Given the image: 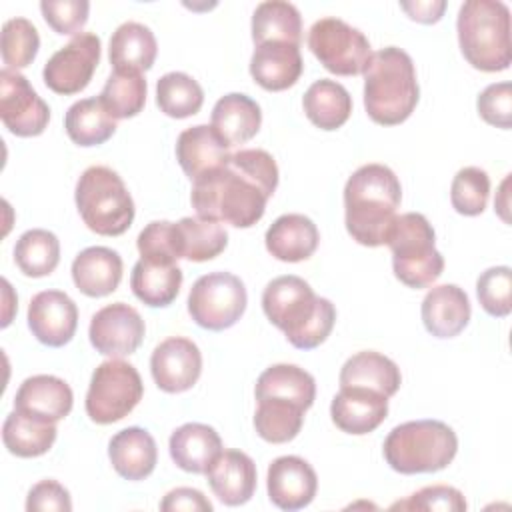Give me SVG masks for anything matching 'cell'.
Returning <instances> with one entry per match:
<instances>
[{"mask_svg":"<svg viewBox=\"0 0 512 512\" xmlns=\"http://www.w3.org/2000/svg\"><path fill=\"white\" fill-rule=\"evenodd\" d=\"M278 186V166L260 148L238 150L230 160L192 180L190 202L204 220L226 222L236 228L254 226Z\"/></svg>","mask_w":512,"mask_h":512,"instance_id":"cell-1","label":"cell"},{"mask_svg":"<svg viewBox=\"0 0 512 512\" xmlns=\"http://www.w3.org/2000/svg\"><path fill=\"white\" fill-rule=\"evenodd\" d=\"M400 200V180L388 166H360L344 186V222L352 240L370 248L386 244Z\"/></svg>","mask_w":512,"mask_h":512,"instance_id":"cell-2","label":"cell"},{"mask_svg":"<svg viewBox=\"0 0 512 512\" xmlns=\"http://www.w3.org/2000/svg\"><path fill=\"white\" fill-rule=\"evenodd\" d=\"M262 310L298 350L320 346L336 322L334 304L328 298L316 296L306 280L292 274L278 276L266 284Z\"/></svg>","mask_w":512,"mask_h":512,"instance_id":"cell-3","label":"cell"},{"mask_svg":"<svg viewBox=\"0 0 512 512\" xmlns=\"http://www.w3.org/2000/svg\"><path fill=\"white\" fill-rule=\"evenodd\" d=\"M420 98L414 62L396 46L372 54L364 70V108L382 126H396L410 118Z\"/></svg>","mask_w":512,"mask_h":512,"instance_id":"cell-4","label":"cell"},{"mask_svg":"<svg viewBox=\"0 0 512 512\" xmlns=\"http://www.w3.org/2000/svg\"><path fill=\"white\" fill-rule=\"evenodd\" d=\"M458 44L468 64L502 72L512 62L510 10L500 0H468L458 10Z\"/></svg>","mask_w":512,"mask_h":512,"instance_id":"cell-5","label":"cell"},{"mask_svg":"<svg viewBox=\"0 0 512 512\" xmlns=\"http://www.w3.org/2000/svg\"><path fill=\"white\" fill-rule=\"evenodd\" d=\"M382 452L388 466L400 474H428L454 460L458 438L440 420H412L390 430Z\"/></svg>","mask_w":512,"mask_h":512,"instance_id":"cell-6","label":"cell"},{"mask_svg":"<svg viewBox=\"0 0 512 512\" xmlns=\"http://www.w3.org/2000/svg\"><path fill=\"white\" fill-rule=\"evenodd\" d=\"M74 198L84 224L100 236H120L134 220V200L108 166L86 168L76 182Z\"/></svg>","mask_w":512,"mask_h":512,"instance_id":"cell-7","label":"cell"},{"mask_svg":"<svg viewBox=\"0 0 512 512\" xmlns=\"http://www.w3.org/2000/svg\"><path fill=\"white\" fill-rule=\"evenodd\" d=\"M434 242V228L424 214L406 212L396 216L386 246L392 252L394 276L408 288H428L440 278L444 258Z\"/></svg>","mask_w":512,"mask_h":512,"instance_id":"cell-8","label":"cell"},{"mask_svg":"<svg viewBox=\"0 0 512 512\" xmlns=\"http://www.w3.org/2000/svg\"><path fill=\"white\" fill-rule=\"evenodd\" d=\"M142 394L144 384L132 364L120 358L106 360L90 378L86 392V414L96 424L118 422L136 408Z\"/></svg>","mask_w":512,"mask_h":512,"instance_id":"cell-9","label":"cell"},{"mask_svg":"<svg viewBox=\"0 0 512 512\" xmlns=\"http://www.w3.org/2000/svg\"><path fill=\"white\" fill-rule=\"evenodd\" d=\"M248 294L242 280L230 272H210L200 276L188 294L192 320L212 332L234 326L244 314Z\"/></svg>","mask_w":512,"mask_h":512,"instance_id":"cell-10","label":"cell"},{"mask_svg":"<svg viewBox=\"0 0 512 512\" xmlns=\"http://www.w3.org/2000/svg\"><path fill=\"white\" fill-rule=\"evenodd\" d=\"M308 48L336 76L364 74L372 58L368 38L340 18H320L308 32Z\"/></svg>","mask_w":512,"mask_h":512,"instance_id":"cell-11","label":"cell"},{"mask_svg":"<svg viewBox=\"0 0 512 512\" xmlns=\"http://www.w3.org/2000/svg\"><path fill=\"white\" fill-rule=\"evenodd\" d=\"M100 62V38L92 32H80L66 46L56 50L42 70L44 84L62 96L84 90Z\"/></svg>","mask_w":512,"mask_h":512,"instance_id":"cell-12","label":"cell"},{"mask_svg":"<svg viewBox=\"0 0 512 512\" xmlns=\"http://www.w3.org/2000/svg\"><path fill=\"white\" fill-rule=\"evenodd\" d=\"M0 118L4 126L20 138L38 136L48 126V104L18 70L2 68L0 72Z\"/></svg>","mask_w":512,"mask_h":512,"instance_id":"cell-13","label":"cell"},{"mask_svg":"<svg viewBox=\"0 0 512 512\" xmlns=\"http://www.w3.org/2000/svg\"><path fill=\"white\" fill-rule=\"evenodd\" d=\"M144 332L146 326L142 316L126 302H114L100 308L92 316L88 328L90 344L96 352L110 358H122L136 352Z\"/></svg>","mask_w":512,"mask_h":512,"instance_id":"cell-14","label":"cell"},{"mask_svg":"<svg viewBox=\"0 0 512 512\" xmlns=\"http://www.w3.org/2000/svg\"><path fill=\"white\" fill-rule=\"evenodd\" d=\"M150 372L156 386L168 394L190 390L202 372L200 348L182 336L160 342L150 358Z\"/></svg>","mask_w":512,"mask_h":512,"instance_id":"cell-15","label":"cell"},{"mask_svg":"<svg viewBox=\"0 0 512 512\" xmlns=\"http://www.w3.org/2000/svg\"><path fill=\"white\" fill-rule=\"evenodd\" d=\"M78 326V308L62 290H42L28 306V328L38 342L50 348L68 344Z\"/></svg>","mask_w":512,"mask_h":512,"instance_id":"cell-16","label":"cell"},{"mask_svg":"<svg viewBox=\"0 0 512 512\" xmlns=\"http://www.w3.org/2000/svg\"><path fill=\"white\" fill-rule=\"evenodd\" d=\"M268 498L280 510H300L308 506L318 490L314 468L300 456H280L272 460L266 476Z\"/></svg>","mask_w":512,"mask_h":512,"instance_id":"cell-17","label":"cell"},{"mask_svg":"<svg viewBox=\"0 0 512 512\" xmlns=\"http://www.w3.org/2000/svg\"><path fill=\"white\" fill-rule=\"evenodd\" d=\"M388 414V398L358 386H342L332 398V422L346 434L362 436L376 430Z\"/></svg>","mask_w":512,"mask_h":512,"instance_id":"cell-18","label":"cell"},{"mask_svg":"<svg viewBox=\"0 0 512 512\" xmlns=\"http://www.w3.org/2000/svg\"><path fill=\"white\" fill-rule=\"evenodd\" d=\"M206 476L214 496L226 506L246 504L256 490V464L242 450H222Z\"/></svg>","mask_w":512,"mask_h":512,"instance_id":"cell-19","label":"cell"},{"mask_svg":"<svg viewBox=\"0 0 512 512\" xmlns=\"http://www.w3.org/2000/svg\"><path fill=\"white\" fill-rule=\"evenodd\" d=\"M304 70L300 46L290 42H264L254 48L250 74L258 86L268 92H280L294 86Z\"/></svg>","mask_w":512,"mask_h":512,"instance_id":"cell-20","label":"cell"},{"mask_svg":"<svg viewBox=\"0 0 512 512\" xmlns=\"http://www.w3.org/2000/svg\"><path fill=\"white\" fill-rule=\"evenodd\" d=\"M468 294L456 284H440L422 300V322L436 338H454L470 322Z\"/></svg>","mask_w":512,"mask_h":512,"instance_id":"cell-21","label":"cell"},{"mask_svg":"<svg viewBox=\"0 0 512 512\" xmlns=\"http://www.w3.org/2000/svg\"><path fill=\"white\" fill-rule=\"evenodd\" d=\"M230 146L208 124H198L180 132L176 160L190 180L224 166L230 160Z\"/></svg>","mask_w":512,"mask_h":512,"instance_id":"cell-22","label":"cell"},{"mask_svg":"<svg viewBox=\"0 0 512 512\" xmlns=\"http://www.w3.org/2000/svg\"><path fill=\"white\" fill-rule=\"evenodd\" d=\"M72 402V390L62 378L52 374H36L20 384L14 398V408L50 422H58L70 414Z\"/></svg>","mask_w":512,"mask_h":512,"instance_id":"cell-23","label":"cell"},{"mask_svg":"<svg viewBox=\"0 0 512 512\" xmlns=\"http://www.w3.org/2000/svg\"><path fill=\"white\" fill-rule=\"evenodd\" d=\"M72 280L90 298L108 296L122 280V258L106 246L84 248L72 262Z\"/></svg>","mask_w":512,"mask_h":512,"instance_id":"cell-24","label":"cell"},{"mask_svg":"<svg viewBox=\"0 0 512 512\" xmlns=\"http://www.w3.org/2000/svg\"><path fill=\"white\" fill-rule=\"evenodd\" d=\"M168 450L174 464L184 472L206 474L222 452V440L212 426L188 422L172 432Z\"/></svg>","mask_w":512,"mask_h":512,"instance_id":"cell-25","label":"cell"},{"mask_svg":"<svg viewBox=\"0 0 512 512\" xmlns=\"http://www.w3.org/2000/svg\"><path fill=\"white\" fill-rule=\"evenodd\" d=\"M266 250L282 262L308 260L320 242L316 224L304 214H282L264 236Z\"/></svg>","mask_w":512,"mask_h":512,"instance_id":"cell-26","label":"cell"},{"mask_svg":"<svg viewBox=\"0 0 512 512\" xmlns=\"http://www.w3.org/2000/svg\"><path fill=\"white\" fill-rule=\"evenodd\" d=\"M108 456L114 470L124 480H144L154 472L158 450L152 434L144 428L130 426L116 432L108 444Z\"/></svg>","mask_w":512,"mask_h":512,"instance_id":"cell-27","label":"cell"},{"mask_svg":"<svg viewBox=\"0 0 512 512\" xmlns=\"http://www.w3.org/2000/svg\"><path fill=\"white\" fill-rule=\"evenodd\" d=\"M262 124V112L256 100L246 94L230 92L222 96L210 116L212 130L226 142L230 148L240 146L254 138Z\"/></svg>","mask_w":512,"mask_h":512,"instance_id":"cell-28","label":"cell"},{"mask_svg":"<svg viewBox=\"0 0 512 512\" xmlns=\"http://www.w3.org/2000/svg\"><path fill=\"white\" fill-rule=\"evenodd\" d=\"M400 382H402V376L396 362L372 350H364L350 356L340 370V388L342 386L368 388L386 398L398 392Z\"/></svg>","mask_w":512,"mask_h":512,"instance_id":"cell-29","label":"cell"},{"mask_svg":"<svg viewBox=\"0 0 512 512\" xmlns=\"http://www.w3.org/2000/svg\"><path fill=\"white\" fill-rule=\"evenodd\" d=\"M158 44L152 30L140 22L120 24L108 46L110 64L118 72H144L150 70L156 60Z\"/></svg>","mask_w":512,"mask_h":512,"instance_id":"cell-30","label":"cell"},{"mask_svg":"<svg viewBox=\"0 0 512 512\" xmlns=\"http://www.w3.org/2000/svg\"><path fill=\"white\" fill-rule=\"evenodd\" d=\"M56 432V422L14 408L4 420L2 442L18 458H36L52 448Z\"/></svg>","mask_w":512,"mask_h":512,"instance_id":"cell-31","label":"cell"},{"mask_svg":"<svg viewBox=\"0 0 512 512\" xmlns=\"http://www.w3.org/2000/svg\"><path fill=\"white\" fill-rule=\"evenodd\" d=\"M182 286V270L178 264H160L140 258L130 276L134 296L150 308H162L176 300Z\"/></svg>","mask_w":512,"mask_h":512,"instance_id":"cell-32","label":"cell"},{"mask_svg":"<svg viewBox=\"0 0 512 512\" xmlns=\"http://www.w3.org/2000/svg\"><path fill=\"white\" fill-rule=\"evenodd\" d=\"M256 400L282 398L308 410L316 398V382L310 372L296 364H274L256 380Z\"/></svg>","mask_w":512,"mask_h":512,"instance_id":"cell-33","label":"cell"},{"mask_svg":"<svg viewBox=\"0 0 512 512\" xmlns=\"http://www.w3.org/2000/svg\"><path fill=\"white\" fill-rule=\"evenodd\" d=\"M302 106L314 126L320 130H336L346 124L352 114V96L340 82L320 78L304 92Z\"/></svg>","mask_w":512,"mask_h":512,"instance_id":"cell-34","label":"cell"},{"mask_svg":"<svg viewBox=\"0 0 512 512\" xmlns=\"http://www.w3.org/2000/svg\"><path fill=\"white\" fill-rule=\"evenodd\" d=\"M252 40L256 46L264 42H302V16L298 8L284 0L260 2L252 14Z\"/></svg>","mask_w":512,"mask_h":512,"instance_id":"cell-35","label":"cell"},{"mask_svg":"<svg viewBox=\"0 0 512 512\" xmlns=\"http://www.w3.org/2000/svg\"><path fill=\"white\" fill-rule=\"evenodd\" d=\"M64 128L74 144L88 148L112 138L116 132V118L106 110L100 98H84L68 108Z\"/></svg>","mask_w":512,"mask_h":512,"instance_id":"cell-36","label":"cell"},{"mask_svg":"<svg viewBox=\"0 0 512 512\" xmlns=\"http://www.w3.org/2000/svg\"><path fill=\"white\" fill-rule=\"evenodd\" d=\"M180 256L190 262H206L224 252L228 232L220 222L204 220L200 216H184L176 222Z\"/></svg>","mask_w":512,"mask_h":512,"instance_id":"cell-37","label":"cell"},{"mask_svg":"<svg viewBox=\"0 0 512 512\" xmlns=\"http://www.w3.org/2000/svg\"><path fill=\"white\" fill-rule=\"evenodd\" d=\"M304 408L282 398H262L254 414L258 436L270 444H284L298 436L304 422Z\"/></svg>","mask_w":512,"mask_h":512,"instance_id":"cell-38","label":"cell"},{"mask_svg":"<svg viewBox=\"0 0 512 512\" xmlns=\"http://www.w3.org/2000/svg\"><path fill=\"white\" fill-rule=\"evenodd\" d=\"M14 262L22 274L32 278L48 276L60 262V242L44 228L26 230L14 246Z\"/></svg>","mask_w":512,"mask_h":512,"instance_id":"cell-39","label":"cell"},{"mask_svg":"<svg viewBox=\"0 0 512 512\" xmlns=\"http://www.w3.org/2000/svg\"><path fill=\"white\" fill-rule=\"evenodd\" d=\"M156 104L170 118H188L202 108L204 90L192 76L168 72L156 82Z\"/></svg>","mask_w":512,"mask_h":512,"instance_id":"cell-40","label":"cell"},{"mask_svg":"<svg viewBox=\"0 0 512 512\" xmlns=\"http://www.w3.org/2000/svg\"><path fill=\"white\" fill-rule=\"evenodd\" d=\"M98 98L116 120L132 118L140 114L146 104V80L140 72L114 70Z\"/></svg>","mask_w":512,"mask_h":512,"instance_id":"cell-41","label":"cell"},{"mask_svg":"<svg viewBox=\"0 0 512 512\" xmlns=\"http://www.w3.org/2000/svg\"><path fill=\"white\" fill-rule=\"evenodd\" d=\"M40 48L36 26L26 18H10L2 26V60L6 68L20 70L32 64Z\"/></svg>","mask_w":512,"mask_h":512,"instance_id":"cell-42","label":"cell"},{"mask_svg":"<svg viewBox=\"0 0 512 512\" xmlns=\"http://www.w3.org/2000/svg\"><path fill=\"white\" fill-rule=\"evenodd\" d=\"M490 196V178L478 166L460 168L450 186V202L458 214L478 216L484 212Z\"/></svg>","mask_w":512,"mask_h":512,"instance_id":"cell-43","label":"cell"},{"mask_svg":"<svg viewBox=\"0 0 512 512\" xmlns=\"http://www.w3.org/2000/svg\"><path fill=\"white\" fill-rule=\"evenodd\" d=\"M136 246H138L140 256L150 262L176 264V260L182 258L176 222H168V220L150 222L138 234Z\"/></svg>","mask_w":512,"mask_h":512,"instance_id":"cell-44","label":"cell"},{"mask_svg":"<svg viewBox=\"0 0 512 512\" xmlns=\"http://www.w3.org/2000/svg\"><path fill=\"white\" fill-rule=\"evenodd\" d=\"M480 306L494 318H504L512 310V270L494 266L484 270L476 282Z\"/></svg>","mask_w":512,"mask_h":512,"instance_id":"cell-45","label":"cell"},{"mask_svg":"<svg viewBox=\"0 0 512 512\" xmlns=\"http://www.w3.org/2000/svg\"><path fill=\"white\" fill-rule=\"evenodd\" d=\"M42 16L56 34H80L88 20L90 2L86 0H42Z\"/></svg>","mask_w":512,"mask_h":512,"instance_id":"cell-46","label":"cell"},{"mask_svg":"<svg viewBox=\"0 0 512 512\" xmlns=\"http://www.w3.org/2000/svg\"><path fill=\"white\" fill-rule=\"evenodd\" d=\"M478 114L490 126L508 130L512 126V86L498 82L486 86L478 96Z\"/></svg>","mask_w":512,"mask_h":512,"instance_id":"cell-47","label":"cell"},{"mask_svg":"<svg viewBox=\"0 0 512 512\" xmlns=\"http://www.w3.org/2000/svg\"><path fill=\"white\" fill-rule=\"evenodd\" d=\"M392 508L402 510H450V512H462L466 510V500L462 492L454 486H426L412 494L408 500L396 502Z\"/></svg>","mask_w":512,"mask_h":512,"instance_id":"cell-48","label":"cell"},{"mask_svg":"<svg viewBox=\"0 0 512 512\" xmlns=\"http://www.w3.org/2000/svg\"><path fill=\"white\" fill-rule=\"evenodd\" d=\"M28 512H70L72 500L68 490L56 480H42L34 484L26 498Z\"/></svg>","mask_w":512,"mask_h":512,"instance_id":"cell-49","label":"cell"},{"mask_svg":"<svg viewBox=\"0 0 512 512\" xmlns=\"http://www.w3.org/2000/svg\"><path fill=\"white\" fill-rule=\"evenodd\" d=\"M160 510L164 512H180V510H186V512H210L212 510V504L210 500L204 498V494L196 488H174L170 490L164 500L160 502Z\"/></svg>","mask_w":512,"mask_h":512,"instance_id":"cell-50","label":"cell"},{"mask_svg":"<svg viewBox=\"0 0 512 512\" xmlns=\"http://www.w3.org/2000/svg\"><path fill=\"white\" fill-rule=\"evenodd\" d=\"M400 8L416 22L422 24H434L442 18L444 10H446V2L444 0H426V2H402Z\"/></svg>","mask_w":512,"mask_h":512,"instance_id":"cell-51","label":"cell"}]
</instances>
